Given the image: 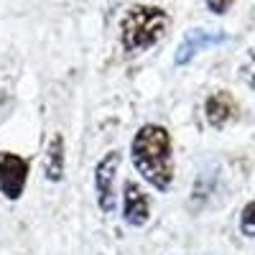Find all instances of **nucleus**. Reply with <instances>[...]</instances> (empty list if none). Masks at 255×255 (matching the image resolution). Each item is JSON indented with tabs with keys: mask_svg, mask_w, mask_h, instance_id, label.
Returning <instances> with one entry per match:
<instances>
[{
	"mask_svg": "<svg viewBox=\"0 0 255 255\" xmlns=\"http://www.w3.org/2000/svg\"><path fill=\"white\" fill-rule=\"evenodd\" d=\"M135 171L158 191H168L174 181V143L163 125L145 123L130 140Z\"/></svg>",
	"mask_w": 255,
	"mask_h": 255,
	"instance_id": "f257e3e1",
	"label": "nucleus"
},
{
	"mask_svg": "<svg viewBox=\"0 0 255 255\" xmlns=\"http://www.w3.org/2000/svg\"><path fill=\"white\" fill-rule=\"evenodd\" d=\"M168 28V13L156 5H133L120 20V46L125 54L153 49Z\"/></svg>",
	"mask_w": 255,
	"mask_h": 255,
	"instance_id": "f03ea898",
	"label": "nucleus"
},
{
	"mask_svg": "<svg viewBox=\"0 0 255 255\" xmlns=\"http://www.w3.org/2000/svg\"><path fill=\"white\" fill-rule=\"evenodd\" d=\"M120 151H108L100 163L95 166V194H97V204L105 215L118 207V194H115V176H118V168H120Z\"/></svg>",
	"mask_w": 255,
	"mask_h": 255,
	"instance_id": "20e7f679",
	"label": "nucleus"
},
{
	"mask_svg": "<svg viewBox=\"0 0 255 255\" xmlns=\"http://www.w3.org/2000/svg\"><path fill=\"white\" fill-rule=\"evenodd\" d=\"M28 158L10 153V151H0V194L5 199L15 202L23 197L26 184H28Z\"/></svg>",
	"mask_w": 255,
	"mask_h": 255,
	"instance_id": "7ed1b4c3",
	"label": "nucleus"
},
{
	"mask_svg": "<svg viewBox=\"0 0 255 255\" xmlns=\"http://www.w3.org/2000/svg\"><path fill=\"white\" fill-rule=\"evenodd\" d=\"M123 220L130 227H143L151 220V202L135 181H125L123 186Z\"/></svg>",
	"mask_w": 255,
	"mask_h": 255,
	"instance_id": "0eeeda50",
	"label": "nucleus"
},
{
	"mask_svg": "<svg viewBox=\"0 0 255 255\" xmlns=\"http://www.w3.org/2000/svg\"><path fill=\"white\" fill-rule=\"evenodd\" d=\"M240 79L248 84L250 90H255V49H250L240 64Z\"/></svg>",
	"mask_w": 255,
	"mask_h": 255,
	"instance_id": "9d476101",
	"label": "nucleus"
},
{
	"mask_svg": "<svg viewBox=\"0 0 255 255\" xmlns=\"http://www.w3.org/2000/svg\"><path fill=\"white\" fill-rule=\"evenodd\" d=\"M204 3L215 15H225L232 5H235V0H204Z\"/></svg>",
	"mask_w": 255,
	"mask_h": 255,
	"instance_id": "9b49d317",
	"label": "nucleus"
},
{
	"mask_svg": "<svg viewBox=\"0 0 255 255\" xmlns=\"http://www.w3.org/2000/svg\"><path fill=\"white\" fill-rule=\"evenodd\" d=\"M64 168H67V156H64V138L56 133L51 140H49V148H46V161H44V171H46V179L59 184L64 179Z\"/></svg>",
	"mask_w": 255,
	"mask_h": 255,
	"instance_id": "6e6552de",
	"label": "nucleus"
},
{
	"mask_svg": "<svg viewBox=\"0 0 255 255\" xmlns=\"http://www.w3.org/2000/svg\"><path fill=\"white\" fill-rule=\"evenodd\" d=\"M240 232L245 238H255V199L248 202L240 212Z\"/></svg>",
	"mask_w": 255,
	"mask_h": 255,
	"instance_id": "1a4fd4ad",
	"label": "nucleus"
},
{
	"mask_svg": "<svg viewBox=\"0 0 255 255\" xmlns=\"http://www.w3.org/2000/svg\"><path fill=\"white\" fill-rule=\"evenodd\" d=\"M227 41V33H220V31H204V28H191L186 31V36L181 38V44L176 49V56H174V64L176 67H186V64L194 59L199 51H207L212 46H220Z\"/></svg>",
	"mask_w": 255,
	"mask_h": 255,
	"instance_id": "39448f33",
	"label": "nucleus"
},
{
	"mask_svg": "<svg viewBox=\"0 0 255 255\" xmlns=\"http://www.w3.org/2000/svg\"><path fill=\"white\" fill-rule=\"evenodd\" d=\"M238 115H240V105L232 97V92H227V90H217L204 100V118L215 130L227 128Z\"/></svg>",
	"mask_w": 255,
	"mask_h": 255,
	"instance_id": "423d86ee",
	"label": "nucleus"
}]
</instances>
